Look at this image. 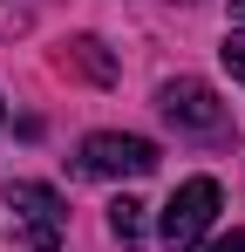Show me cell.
<instances>
[{"label":"cell","instance_id":"6da1fadb","mask_svg":"<svg viewBox=\"0 0 245 252\" xmlns=\"http://www.w3.org/2000/svg\"><path fill=\"white\" fill-rule=\"evenodd\" d=\"M211 218H218V184H211V177H191V184L170 191L157 232H163V246H170V252H191L204 232H211Z\"/></svg>","mask_w":245,"mask_h":252},{"label":"cell","instance_id":"7a4b0ae2","mask_svg":"<svg viewBox=\"0 0 245 252\" xmlns=\"http://www.w3.org/2000/svg\"><path fill=\"white\" fill-rule=\"evenodd\" d=\"M82 170H89V177H150V170H157V143H150V136L95 129V136L82 143Z\"/></svg>","mask_w":245,"mask_h":252},{"label":"cell","instance_id":"3957f363","mask_svg":"<svg viewBox=\"0 0 245 252\" xmlns=\"http://www.w3.org/2000/svg\"><path fill=\"white\" fill-rule=\"evenodd\" d=\"M7 205H14V225H21L28 252H61V198L48 184H7Z\"/></svg>","mask_w":245,"mask_h":252},{"label":"cell","instance_id":"277c9868","mask_svg":"<svg viewBox=\"0 0 245 252\" xmlns=\"http://www.w3.org/2000/svg\"><path fill=\"white\" fill-rule=\"evenodd\" d=\"M157 109L170 116L177 129H191V136H211V129H225V102H218V89L198 82V75H177V82L157 89Z\"/></svg>","mask_w":245,"mask_h":252},{"label":"cell","instance_id":"5b68a950","mask_svg":"<svg viewBox=\"0 0 245 252\" xmlns=\"http://www.w3.org/2000/svg\"><path fill=\"white\" fill-rule=\"evenodd\" d=\"M75 75H89V82H116V55L95 41V34H82V41H68V55H61Z\"/></svg>","mask_w":245,"mask_h":252},{"label":"cell","instance_id":"8992f818","mask_svg":"<svg viewBox=\"0 0 245 252\" xmlns=\"http://www.w3.org/2000/svg\"><path fill=\"white\" fill-rule=\"evenodd\" d=\"M109 232H116L122 246H136V239H143V205H136V198H116V205H109Z\"/></svg>","mask_w":245,"mask_h":252},{"label":"cell","instance_id":"52a82bcc","mask_svg":"<svg viewBox=\"0 0 245 252\" xmlns=\"http://www.w3.org/2000/svg\"><path fill=\"white\" fill-rule=\"evenodd\" d=\"M218 55H225V68H232V75H239V82H245V28H232Z\"/></svg>","mask_w":245,"mask_h":252},{"label":"cell","instance_id":"ba28073f","mask_svg":"<svg viewBox=\"0 0 245 252\" xmlns=\"http://www.w3.org/2000/svg\"><path fill=\"white\" fill-rule=\"evenodd\" d=\"M211 252H245V232H225V239H211Z\"/></svg>","mask_w":245,"mask_h":252},{"label":"cell","instance_id":"9c48e42d","mask_svg":"<svg viewBox=\"0 0 245 252\" xmlns=\"http://www.w3.org/2000/svg\"><path fill=\"white\" fill-rule=\"evenodd\" d=\"M232 14H245V0H232Z\"/></svg>","mask_w":245,"mask_h":252}]
</instances>
